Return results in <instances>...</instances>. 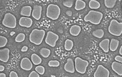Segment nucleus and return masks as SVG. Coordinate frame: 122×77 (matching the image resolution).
<instances>
[{"label":"nucleus","instance_id":"nucleus-27","mask_svg":"<svg viewBox=\"0 0 122 77\" xmlns=\"http://www.w3.org/2000/svg\"><path fill=\"white\" fill-rule=\"evenodd\" d=\"M8 42V39L6 37L2 36H0V47L2 48L6 45Z\"/></svg>","mask_w":122,"mask_h":77},{"label":"nucleus","instance_id":"nucleus-21","mask_svg":"<svg viewBox=\"0 0 122 77\" xmlns=\"http://www.w3.org/2000/svg\"><path fill=\"white\" fill-rule=\"evenodd\" d=\"M104 31L102 29H98L93 31L92 32V35L94 37L99 39H101L104 35Z\"/></svg>","mask_w":122,"mask_h":77},{"label":"nucleus","instance_id":"nucleus-12","mask_svg":"<svg viewBox=\"0 0 122 77\" xmlns=\"http://www.w3.org/2000/svg\"><path fill=\"white\" fill-rule=\"evenodd\" d=\"M19 24L21 27L30 28L33 24V20L29 17L23 16L20 18Z\"/></svg>","mask_w":122,"mask_h":77},{"label":"nucleus","instance_id":"nucleus-33","mask_svg":"<svg viewBox=\"0 0 122 77\" xmlns=\"http://www.w3.org/2000/svg\"><path fill=\"white\" fill-rule=\"evenodd\" d=\"M115 61L118 62L119 63H122V57L120 55H117L115 57Z\"/></svg>","mask_w":122,"mask_h":77},{"label":"nucleus","instance_id":"nucleus-39","mask_svg":"<svg viewBox=\"0 0 122 77\" xmlns=\"http://www.w3.org/2000/svg\"><path fill=\"white\" fill-rule=\"evenodd\" d=\"M15 34V32L14 31H12L10 33V35L11 36H13Z\"/></svg>","mask_w":122,"mask_h":77},{"label":"nucleus","instance_id":"nucleus-16","mask_svg":"<svg viewBox=\"0 0 122 77\" xmlns=\"http://www.w3.org/2000/svg\"><path fill=\"white\" fill-rule=\"evenodd\" d=\"M110 41L108 39H103L99 43L100 47L106 53L109 52Z\"/></svg>","mask_w":122,"mask_h":77},{"label":"nucleus","instance_id":"nucleus-37","mask_svg":"<svg viewBox=\"0 0 122 77\" xmlns=\"http://www.w3.org/2000/svg\"><path fill=\"white\" fill-rule=\"evenodd\" d=\"M6 76L5 73H2V72L0 73V77H6Z\"/></svg>","mask_w":122,"mask_h":77},{"label":"nucleus","instance_id":"nucleus-11","mask_svg":"<svg viewBox=\"0 0 122 77\" xmlns=\"http://www.w3.org/2000/svg\"><path fill=\"white\" fill-rule=\"evenodd\" d=\"M42 7L41 5H35L32 10L31 15L36 20H39L41 18Z\"/></svg>","mask_w":122,"mask_h":77},{"label":"nucleus","instance_id":"nucleus-35","mask_svg":"<svg viewBox=\"0 0 122 77\" xmlns=\"http://www.w3.org/2000/svg\"><path fill=\"white\" fill-rule=\"evenodd\" d=\"M66 14L67 16L71 17L72 15V12L71 10H68L66 12Z\"/></svg>","mask_w":122,"mask_h":77},{"label":"nucleus","instance_id":"nucleus-38","mask_svg":"<svg viewBox=\"0 0 122 77\" xmlns=\"http://www.w3.org/2000/svg\"><path fill=\"white\" fill-rule=\"evenodd\" d=\"M119 54L121 55H122V45L121 46L119 50Z\"/></svg>","mask_w":122,"mask_h":77},{"label":"nucleus","instance_id":"nucleus-24","mask_svg":"<svg viewBox=\"0 0 122 77\" xmlns=\"http://www.w3.org/2000/svg\"><path fill=\"white\" fill-rule=\"evenodd\" d=\"M73 42L70 39H67L66 40L64 44V48L66 50L70 51L71 50L73 47Z\"/></svg>","mask_w":122,"mask_h":77},{"label":"nucleus","instance_id":"nucleus-15","mask_svg":"<svg viewBox=\"0 0 122 77\" xmlns=\"http://www.w3.org/2000/svg\"><path fill=\"white\" fill-rule=\"evenodd\" d=\"M32 7L30 6H23L20 11V14L23 16L30 17L32 13Z\"/></svg>","mask_w":122,"mask_h":77},{"label":"nucleus","instance_id":"nucleus-23","mask_svg":"<svg viewBox=\"0 0 122 77\" xmlns=\"http://www.w3.org/2000/svg\"><path fill=\"white\" fill-rule=\"evenodd\" d=\"M89 7L91 9H98L100 7V3L96 0H90L89 2Z\"/></svg>","mask_w":122,"mask_h":77},{"label":"nucleus","instance_id":"nucleus-41","mask_svg":"<svg viewBox=\"0 0 122 77\" xmlns=\"http://www.w3.org/2000/svg\"></svg>","mask_w":122,"mask_h":77},{"label":"nucleus","instance_id":"nucleus-30","mask_svg":"<svg viewBox=\"0 0 122 77\" xmlns=\"http://www.w3.org/2000/svg\"><path fill=\"white\" fill-rule=\"evenodd\" d=\"M48 65L51 67H57L60 65V63L57 60H51L49 62Z\"/></svg>","mask_w":122,"mask_h":77},{"label":"nucleus","instance_id":"nucleus-22","mask_svg":"<svg viewBox=\"0 0 122 77\" xmlns=\"http://www.w3.org/2000/svg\"><path fill=\"white\" fill-rule=\"evenodd\" d=\"M40 54L44 58H47L50 56L51 50L49 49L43 47L40 50Z\"/></svg>","mask_w":122,"mask_h":77},{"label":"nucleus","instance_id":"nucleus-9","mask_svg":"<svg viewBox=\"0 0 122 77\" xmlns=\"http://www.w3.org/2000/svg\"><path fill=\"white\" fill-rule=\"evenodd\" d=\"M33 63L28 58H24L21 60L20 67L23 70L30 71L33 68Z\"/></svg>","mask_w":122,"mask_h":77},{"label":"nucleus","instance_id":"nucleus-14","mask_svg":"<svg viewBox=\"0 0 122 77\" xmlns=\"http://www.w3.org/2000/svg\"><path fill=\"white\" fill-rule=\"evenodd\" d=\"M112 69L114 72L118 75L122 76V63L116 61L113 62L112 64Z\"/></svg>","mask_w":122,"mask_h":77},{"label":"nucleus","instance_id":"nucleus-25","mask_svg":"<svg viewBox=\"0 0 122 77\" xmlns=\"http://www.w3.org/2000/svg\"><path fill=\"white\" fill-rule=\"evenodd\" d=\"M117 0H104L105 5L107 8H112L116 5Z\"/></svg>","mask_w":122,"mask_h":77},{"label":"nucleus","instance_id":"nucleus-18","mask_svg":"<svg viewBox=\"0 0 122 77\" xmlns=\"http://www.w3.org/2000/svg\"><path fill=\"white\" fill-rule=\"evenodd\" d=\"M119 44V40L115 39H112L110 42V50L112 51H115L118 48Z\"/></svg>","mask_w":122,"mask_h":77},{"label":"nucleus","instance_id":"nucleus-5","mask_svg":"<svg viewBox=\"0 0 122 77\" xmlns=\"http://www.w3.org/2000/svg\"><path fill=\"white\" fill-rule=\"evenodd\" d=\"M2 24L7 27L14 29L16 26V17L10 12L5 14L2 21Z\"/></svg>","mask_w":122,"mask_h":77},{"label":"nucleus","instance_id":"nucleus-1","mask_svg":"<svg viewBox=\"0 0 122 77\" xmlns=\"http://www.w3.org/2000/svg\"><path fill=\"white\" fill-rule=\"evenodd\" d=\"M45 34L46 32L44 30L34 29L30 33L29 40L33 44L39 45L42 42Z\"/></svg>","mask_w":122,"mask_h":77},{"label":"nucleus","instance_id":"nucleus-26","mask_svg":"<svg viewBox=\"0 0 122 77\" xmlns=\"http://www.w3.org/2000/svg\"><path fill=\"white\" fill-rule=\"evenodd\" d=\"M25 34L23 33H20L17 36L15 40L16 42L20 43L24 41V40H25Z\"/></svg>","mask_w":122,"mask_h":77},{"label":"nucleus","instance_id":"nucleus-36","mask_svg":"<svg viewBox=\"0 0 122 77\" xmlns=\"http://www.w3.org/2000/svg\"><path fill=\"white\" fill-rule=\"evenodd\" d=\"M4 69H5V67L2 65H0V71L2 72L4 71Z\"/></svg>","mask_w":122,"mask_h":77},{"label":"nucleus","instance_id":"nucleus-28","mask_svg":"<svg viewBox=\"0 0 122 77\" xmlns=\"http://www.w3.org/2000/svg\"><path fill=\"white\" fill-rule=\"evenodd\" d=\"M35 71H36L40 75H44L45 72V68L44 66L38 65L35 68Z\"/></svg>","mask_w":122,"mask_h":77},{"label":"nucleus","instance_id":"nucleus-29","mask_svg":"<svg viewBox=\"0 0 122 77\" xmlns=\"http://www.w3.org/2000/svg\"><path fill=\"white\" fill-rule=\"evenodd\" d=\"M74 0H65L63 2V5L68 8L71 7L73 5Z\"/></svg>","mask_w":122,"mask_h":77},{"label":"nucleus","instance_id":"nucleus-2","mask_svg":"<svg viewBox=\"0 0 122 77\" xmlns=\"http://www.w3.org/2000/svg\"><path fill=\"white\" fill-rule=\"evenodd\" d=\"M103 17V14L100 12L91 10L84 17V20L86 22H90L94 25L100 23Z\"/></svg>","mask_w":122,"mask_h":77},{"label":"nucleus","instance_id":"nucleus-8","mask_svg":"<svg viewBox=\"0 0 122 77\" xmlns=\"http://www.w3.org/2000/svg\"><path fill=\"white\" fill-rule=\"evenodd\" d=\"M109 70L102 65L98 66L94 74V77H109Z\"/></svg>","mask_w":122,"mask_h":77},{"label":"nucleus","instance_id":"nucleus-3","mask_svg":"<svg viewBox=\"0 0 122 77\" xmlns=\"http://www.w3.org/2000/svg\"><path fill=\"white\" fill-rule=\"evenodd\" d=\"M61 10L56 4H50L48 5L46 11V16L53 20L57 19L61 14Z\"/></svg>","mask_w":122,"mask_h":77},{"label":"nucleus","instance_id":"nucleus-13","mask_svg":"<svg viewBox=\"0 0 122 77\" xmlns=\"http://www.w3.org/2000/svg\"><path fill=\"white\" fill-rule=\"evenodd\" d=\"M10 50L9 48L1 49L0 50V61L7 63L8 61L10 59Z\"/></svg>","mask_w":122,"mask_h":77},{"label":"nucleus","instance_id":"nucleus-20","mask_svg":"<svg viewBox=\"0 0 122 77\" xmlns=\"http://www.w3.org/2000/svg\"><path fill=\"white\" fill-rule=\"evenodd\" d=\"M31 61L33 64L38 65L41 63L42 59L36 54H33L31 55Z\"/></svg>","mask_w":122,"mask_h":77},{"label":"nucleus","instance_id":"nucleus-19","mask_svg":"<svg viewBox=\"0 0 122 77\" xmlns=\"http://www.w3.org/2000/svg\"><path fill=\"white\" fill-rule=\"evenodd\" d=\"M86 4L82 0H76V1L75 9L77 11L82 10L85 8Z\"/></svg>","mask_w":122,"mask_h":77},{"label":"nucleus","instance_id":"nucleus-32","mask_svg":"<svg viewBox=\"0 0 122 77\" xmlns=\"http://www.w3.org/2000/svg\"><path fill=\"white\" fill-rule=\"evenodd\" d=\"M10 77H18V74L14 71H12L10 72Z\"/></svg>","mask_w":122,"mask_h":77},{"label":"nucleus","instance_id":"nucleus-17","mask_svg":"<svg viewBox=\"0 0 122 77\" xmlns=\"http://www.w3.org/2000/svg\"><path fill=\"white\" fill-rule=\"evenodd\" d=\"M81 30V29L80 26L74 25L71 27L69 29V32L73 36H78L80 33Z\"/></svg>","mask_w":122,"mask_h":77},{"label":"nucleus","instance_id":"nucleus-7","mask_svg":"<svg viewBox=\"0 0 122 77\" xmlns=\"http://www.w3.org/2000/svg\"><path fill=\"white\" fill-rule=\"evenodd\" d=\"M59 39V36L57 34L52 31H49L47 33L45 42L48 45L52 47H55Z\"/></svg>","mask_w":122,"mask_h":77},{"label":"nucleus","instance_id":"nucleus-6","mask_svg":"<svg viewBox=\"0 0 122 77\" xmlns=\"http://www.w3.org/2000/svg\"><path fill=\"white\" fill-rule=\"evenodd\" d=\"M75 68L77 72L81 74H85L89 65L88 62L83 60L80 57H76L75 59Z\"/></svg>","mask_w":122,"mask_h":77},{"label":"nucleus","instance_id":"nucleus-4","mask_svg":"<svg viewBox=\"0 0 122 77\" xmlns=\"http://www.w3.org/2000/svg\"><path fill=\"white\" fill-rule=\"evenodd\" d=\"M108 31L111 34L119 36L122 34V23H119L116 20L111 21L108 28Z\"/></svg>","mask_w":122,"mask_h":77},{"label":"nucleus","instance_id":"nucleus-31","mask_svg":"<svg viewBox=\"0 0 122 77\" xmlns=\"http://www.w3.org/2000/svg\"><path fill=\"white\" fill-rule=\"evenodd\" d=\"M29 77H40V75L36 71H32L28 76Z\"/></svg>","mask_w":122,"mask_h":77},{"label":"nucleus","instance_id":"nucleus-40","mask_svg":"<svg viewBox=\"0 0 122 77\" xmlns=\"http://www.w3.org/2000/svg\"><path fill=\"white\" fill-rule=\"evenodd\" d=\"M51 76V77H56L55 76H54V75H52V76Z\"/></svg>","mask_w":122,"mask_h":77},{"label":"nucleus","instance_id":"nucleus-10","mask_svg":"<svg viewBox=\"0 0 122 77\" xmlns=\"http://www.w3.org/2000/svg\"><path fill=\"white\" fill-rule=\"evenodd\" d=\"M64 70L66 72L71 73H73L75 71V64L73 60L71 58L67 59V62L64 66Z\"/></svg>","mask_w":122,"mask_h":77},{"label":"nucleus","instance_id":"nucleus-34","mask_svg":"<svg viewBox=\"0 0 122 77\" xmlns=\"http://www.w3.org/2000/svg\"><path fill=\"white\" fill-rule=\"evenodd\" d=\"M28 50V47L27 46H26V45H25V46H23L22 47V49H21V50L23 52H25L27 51Z\"/></svg>","mask_w":122,"mask_h":77}]
</instances>
